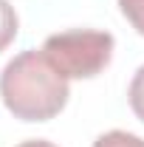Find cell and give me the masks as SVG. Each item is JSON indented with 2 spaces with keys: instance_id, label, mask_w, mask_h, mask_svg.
<instances>
[{
  "instance_id": "6da1fadb",
  "label": "cell",
  "mask_w": 144,
  "mask_h": 147,
  "mask_svg": "<svg viewBox=\"0 0 144 147\" xmlns=\"http://www.w3.org/2000/svg\"><path fill=\"white\" fill-rule=\"evenodd\" d=\"M68 79L37 48L17 54L0 71V99L14 119L48 122L68 105Z\"/></svg>"
},
{
  "instance_id": "7a4b0ae2",
  "label": "cell",
  "mask_w": 144,
  "mask_h": 147,
  "mask_svg": "<svg viewBox=\"0 0 144 147\" xmlns=\"http://www.w3.org/2000/svg\"><path fill=\"white\" fill-rule=\"evenodd\" d=\"M116 40L110 31L96 28H71L45 37L42 54L65 79H90L102 74L113 59Z\"/></svg>"
},
{
  "instance_id": "3957f363",
  "label": "cell",
  "mask_w": 144,
  "mask_h": 147,
  "mask_svg": "<svg viewBox=\"0 0 144 147\" xmlns=\"http://www.w3.org/2000/svg\"><path fill=\"white\" fill-rule=\"evenodd\" d=\"M17 28H20V20H17V11L9 0H0V51H6L14 37H17Z\"/></svg>"
},
{
  "instance_id": "277c9868",
  "label": "cell",
  "mask_w": 144,
  "mask_h": 147,
  "mask_svg": "<svg viewBox=\"0 0 144 147\" xmlns=\"http://www.w3.org/2000/svg\"><path fill=\"white\" fill-rule=\"evenodd\" d=\"M90 147H144V139L136 133H127V130H108Z\"/></svg>"
},
{
  "instance_id": "5b68a950",
  "label": "cell",
  "mask_w": 144,
  "mask_h": 147,
  "mask_svg": "<svg viewBox=\"0 0 144 147\" xmlns=\"http://www.w3.org/2000/svg\"><path fill=\"white\" fill-rule=\"evenodd\" d=\"M127 99H130L133 113L144 122V65L133 74V79H130V91H127Z\"/></svg>"
},
{
  "instance_id": "8992f818",
  "label": "cell",
  "mask_w": 144,
  "mask_h": 147,
  "mask_svg": "<svg viewBox=\"0 0 144 147\" xmlns=\"http://www.w3.org/2000/svg\"><path fill=\"white\" fill-rule=\"evenodd\" d=\"M119 9L127 17V23L144 37V0H119Z\"/></svg>"
},
{
  "instance_id": "52a82bcc",
  "label": "cell",
  "mask_w": 144,
  "mask_h": 147,
  "mask_svg": "<svg viewBox=\"0 0 144 147\" xmlns=\"http://www.w3.org/2000/svg\"><path fill=\"white\" fill-rule=\"evenodd\" d=\"M17 147H57L54 142H45V139H28V142H20Z\"/></svg>"
}]
</instances>
